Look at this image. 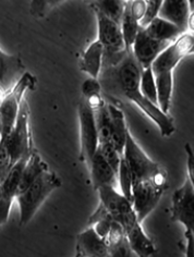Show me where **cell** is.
I'll list each match as a JSON object with an SVG mask.
<instances>
[{
    "instance_id": "34",
    "label": "cell",
    "mask_w": 194,
    "mask_h": 257,
    "mask_svg": "<svg viewBox=\"0 0 194 257\" xmlns=\"http://www.w3.org/2000/svg\"><path fill=\"white\" fill-rule=\"evenodd\" d=\"M192 35H193V45H192V48L190 50V55L194 54V34H192Z\"/></svg>"
},
{
    "instance_id": "14",
    "label": "cell",
    "mask_w": 194,
    "mask_h": 257,
    "mask_svg": "<svg viewBox=\"0 0 194 257\" xmlns=\"http://www.w3.org/2000/svg\"><path fill=\"white\" fill-rule=\"evenodd\" d=\"M75 257H109L108 242L88 227L76 236Z\"/></svg>"
},
{
    "instance_id": "2",
    "label": "cell",
    "mask_w": 194,
    "mask_h": 257,
    "mask_svg": "<svg viewBox=\"0 0 194 257\" xmlns=\"http://www.w3.org/2000/svg\"><path fill=\"white\" fill-rule=\"evenodd\" d=\"M29 107L25 101L22 102L20 113L14 130L2 141L0 145V162H2V180L21 159L30 158L32 155V137L30 128Z\"/></svg>"
},
{
    "instance_id": "5",
    "label": "cell",
    "mask_w": 194,
    "mask_h": 257,
    "mask_svg": "<svg viewBox=\"0 0 194 257\" xmlns=\"http://www.w3.org/2000/svg\"><path fill=\"white\" fill-rule=\"evenodd\" d=\"M36 80L31 73H24L19 80L14 88L9 92H6L2 98L0 105V136L2 141L7 139V137L14 130L17 120L20 113L22 106L23 96L28 89H32L35 86Z\"/></svg>"
},
{
    "instance_id": "28",
    "label": "cell",
    "mask_w": 194,
    "mask_h": 257,
    "mask_svg": "<svg viewBox=\"0 0 194 257\" xmlns=\"http://www.w3.org/2000/svg\"><path fill=\"white\" fill-rule=\"evenodd\" d=\"M163 0H147L145 15L140 21V28L146 29L155 19L158 18L160 9L163 7Z\"/></svg>"
},
{
    "instance_id": "21",
    "label": "cell",
    "mask_w": 194,
    "mask_h": 257,
    "mask_svg": "<svg viewBox=\"0 0 194 257\" xmlns=\"http://www.w3.org/2000/svg\"><path fill=\"white\" fill-rule=\"evenodd\" d=\"M146 34L155 41L174 43L183 35L176 25L168 22L161 18H156L155 20L144 29Z\"/></svg>"
},
{
    "instance_id": "19",
    "label": "cell",
    "mask_w": 194,
    "mask_h": 257,
    "mask_svg": "<svg viewBox=\"0 0 194 257\" xmlns=\"http://www.w3.org/2000/svg\"><path fill=\"white\" fill-rule=\"evenodd\" d=\"M107 242L109 245V257H139L129 243L124 228L118 222H114Z\"/></svg>"
},
{
    "instance_id": "8",
    "label": "cell",
    "mask_w": 194,
    "mask_h": 257,
    "mask_svg": "<svg viewBox=\"0 0 194 257\" xmlns=\"http://www.w3.org/2000/svg\"><path fill=\"white\" fill-rule=\"evenodd\" d=\"M170 211L171 220L180 222L194 237V188L187 179L172 194Z\"/></svg>"
},
{
    "instance_id": "17",
    "label": "cell",
    "mask_w": 194,
    "mask_h": 257,
    "mask_svg": "<svg viewBox=\"0 0 194 257\" xmlns=\"http://www.w3.org/2000/svg\"><path fill=\"white\" fill-rule=\"evenodd\" d=\"M107 109L111 117V126H112V144L115 149L118 151L121 156H124L125 147L127 143V138L129 133V128L127 126L126 117L118 107L115 105L108 104Z\"/></svg>"
},
{
    "instance_id": "30",
    "label": "cell",
    "mask_w": 194,
    "mask_h": 257,
    "mask_svg": "<svg viewBox=\"0 0 194 257\" xmlns=\"http://www.w3.org/2000/svg\"><path fill=\"white\" fill-rule=\"evenodd\" d=\"M184 151L186 154V168H187V180L194 188V151L192 146L186 143L184 145Z\"/></svg>"
},
{
    "instance_id": "12",
    "label": "cell",
    "mask_w": 194,
    "mask_h": 257,
    "mask_svg": "<svg viewBox=\"0 0 194 257\" xmlns=\"http://www.w3.org/2000/svg\"><path fill=\"white\" fill-rule=\"evenodd\" d=\"M94 11L97 25H99V41L103 44L105 51H108L111 55H118L121 53L128 54L121 24L113 21L99 10L94 9Z\"/></svg>"
},
{
    "instance_id": "25",
    "label": "cell",
    "mask_w": 194,
    "mask_h": 257,
    "mask_svg": "<svg viewBox=\"0 0 194 257\" xmlns=\"http://www.w3.org/2000/svg\"><path fill=\"white\" fill-rule=\"evenodd\" d=\"M140 89L141 93L143 94L147 99H150L154 104L158 105V91L156 80H155V75L152 68L145 69L142 71Z\"/></svg>"
},
{
    "instance_id": "4",
    "label": "cell",
    "mask_w": 194,
    "mask_h": 257,
    "mask_svg": "<svg viewBox=\"0 0 194 257\" xmlns=\"http://www.w3.org/2000/svg\"><path fill=\"white\" fill-rule=\"evenodd\" d=\"M61 186V180L55 172L45 171L36 181L20 195L17 201L20 210V224L25 226L33 219L34 215L55 190Z\"/></svg>"
},
{
    "instance_id": "15",
    "label": "cell",
    "mask_w": 194,
    "mask_h": 257,
    "mask_svg": "<svg viewBox=\"0 0 194 257\" xmlns=\"http://www.w3.org/2000/svg\"><path fill=\"white\" fill-rule=\"evenodd\" d=\"M189 15V2L186 0H165L158 17L176 25L183 34H186Z\"/></svg>"
},
{
    "instance_id": "18",
    "label": "cell",
    "mask_w": 194,
    "mask_h": 257,
    "mask_svg": "<svg viewBox=\"0 0 194 257\" xmlns=\"http://www.w3.org/2000/svg\"><path fill=\"white\" fill-rule=\"evenodd\" d=\"M104 54L105 48L100 41L92 43L85 49L81 57L80 69L83 72L87 73L90 78L97 79L102 69V62Z\"/></svg>"
},
{
    "instance_id": "27",
    "label": "cell",
    "mask_w": 194,
    "mask_h": 257,
    "mask_svg": "<svg viewBox=\"0 0 194 257\" xmlns=\"http://www.w3.org/2000/svg\"><path fill=\"white\" fill-rule=\"evenodd\" d=\"M99 152L102 154L103 157L107 160L109 165L113 167L114 170L117 172V175H118L122 156L118 153V151L115 149V146L112 143L100 144Z\"/></svg>"
},
{
    "instance_id": "20",
    "label": "cell",
    "mask_w": 194,
    "mask_h": 257,
    "mask_svg": "<svg viewBox=\"0 0 194 257\" xmlns=\"http://www.w3.org/2000/svg\"><path fill=\"white\" fill-rule=\"evenodd\" d=\"M126 235L132 249L134 250V253L139 257H151L156 252V247H155L154 242L145 233L141 223L134 226L130 230H128Z\"/></svg>"
},
{
    "instance_id": "6",
    "label": "cell",
    "mask_w": 194,
    "mask_h": 257,
    "mask_svg": "<svg viewBox=\"0 0 194 257\" xmlns=\"http://www.w3.org/2000/svg\"><path fill=\"white\" fill-rule=\"evenodd\" d=\"M99 195L100 204L112 216L113 219L124 228L125 232L141 223L133 208L132 202L117 192L115 186H103L99 190Z\"/></svg>"
},
{
    "instance_id": "9",
    "label": "cell",
    "mask_w": 194,
    "mask_h": 257,
    "mask_svg": "<svg viewBox=\"0 0 194 257\" xmlns=\"http://www.w3.org/2000/svg\"><path fill=\"white\" fill-rule=\"evenodd\" d=\"M166 189L167 186L152 181L140 182L133 185L132 205L141 223L157 206Z\"/></svg>"
},
{
    "instance_id": "7",
    "label": "cell",
    "mask_w": 194,
    "mask_h": 257,
    "mask_svg": "<svg viewBox=\"0 0 194 257\" xmlns=\"http://www.w3.org/2000/svg\"><path fill=\"white\" fill-rule=\"evenodd\" d=\"M80 123L81 160L88 165L96 155L100 146L99 127H97L96 114L86 100H82L77 109Z\"/></svg>"
},
{
    "instance_id": "11",
    "label": "cell",
    "mask_w": 194,
    "mask_h": 257,
    "mask_svg": "<svg viewBox=\"0 0 194 257\" xmlns=\"http://www.w3.org/2000/svg\"><path fill=\"white\" fill-rule=\"evenodd\" d=\"M29 158L21 159L18 162L4 180L0 185V222L6 223L9 219L12 202L17 198L20 189L22 175Z\"/></svg>"
},
{
    "instance_id": "16",
    "label": "cell",
    "mask_w": 194,
    "mask_h": 257,
    "mask_svg": "<svg viewBox=\"0 0 194 257\" xmlns=\"http://www.w3.org/2000/svg\"><path fill=\"white\" fill-rule=\"evenodd\" d=\"M88 169L94 190L99 191L103 186L107 185L114 186L115 180L118 176L117 172L114 170L113 167L109 165L99 151L88 165Z\"/></svg>"
},
{
    "instance_id": "31",
    "label": "cell",
    "mask_w": 194,
    "mask_h": 257,
    "mask_svg": "<svg viewBox=\"0 0 194 257\" xmlns=\"http://www.w3.org/2000/svg\"><path fill=\"white\" fill-rule=\"evenodd\" d=\"M129 7H130L131 14L133 17L140 22L143 19L146 10V2L145 0H134V2H128Z\"/></svg>"
},
{
    "instance_id": "24",
    "label": "cell",
    "mask_w": 194,
    "mask_h": 257,
    "mask_svg": "<svg viewBox=\"0 0 194 257\" xmlns=\"http://www.w3.org/2000/svg\"><path fill=\"white\" fill-rule=\"evenodd\" d=\"M126 3L127 2H121V0H104V2L94 3L92 8L99 10L103 15L112 19L113 21L121 24L126 8Z\"/></svg>"
},
{
    "instance_id": "33",
    "label": "cell",
    "mask_w": 194,
    "mask_h": 257,
    "mask_svg": "<svg viewBox=\"0 0 194 257\" xmlns=\"http://www.w3.org/2000/svg\"><path fill=\"white\" fill-rule=\"evenodd\" d=\"M190 7V15H189V22H187V31L190 34H194V0L189 2Z\"/></svg>"
},
{
    "instance_id": "32",
    "label": "cell",
    "mask_w": 194,
    "mask_h": 257,
    "mask_svg": "<svg viewBox=\"0 0 194 257\" xmlns=\"http://www.w3.org/2000/svg\"><path fill=\"white\" fill-rule=\"evenodd\" d=\"M185 240H186V246H185V255L184 257H194V237L191 232L185 231Z\"/></svg>"
},
{
    "instance_id": "22",
    "label": "cell",
    "mask_w": 194,
    "mask_h": 257,
    "mask_svg": "<svg viewBox=\"0 0 194 257\" xmlns=\"http://www.w3.org/2000/svg\"><path fill=\"white\" fill-rule=\"evenodd\" d=\"M47 170H48V167L46 163H45L42 159V157L40 156V154L36 152L32 153V155L30 156L27 166H25L24 171H23L20 189H19L18 195H20L21 193H23L28 188H30V186L33 184L45 171Z\"/></svg>"
},
{
    "instance_id": "10",
    "label": "cell",
    "mask_w": 194,
    "mask_h": 257,
    "mask_svg": "<svg viewBox=\"0 0 194 257\" xmlns=\"http://www.w3.org/2000/svg\"><path fill=\"white\" fill-rule=\"evenodd\" d=\"M124 94L127 99L137 105L140 108V110L143 111L159 127L161 136L165 138H169L172 136L174 131H176V126H174V122L169 113L164 112L158 105L147 99L141 93L140 87H135L130 89V91L124 92Z\"/></svg>"
},
{
    "instance_id": "23",
    "label": "cell",
    "mask_w": 194,
    "mask_h": 257,
    "mask_svg": "<svg viewBox=\"0 0 194 257\" xmlns=\"http://www.w3.org/2000/svg\"><path fill=\"white\" fill-rule=\"evenodd\" d=\"M121 30L125 38L127 53L132 54L133 45L135 43V40H137V36L140 31V22L131 14V10H130V7H129L128 2L126 3L124 17H122Z\"/></svg>"
},
{
    "instance_id": "26",
    "label": "cell",
    "mask_w": 194,
    "mask_h": 257,
    "mask_svg": "<svg viewBox=\"0 0 194 257\" xmlns=\"http://www.w3.org/2000/svg\"><path fill=\"white\" fill-rule=\"evenodd\" d=\"M118 178H119V184H120V190L121 194L125 197H127L129 201L132 202V190H133V177L130 168L126 162V159L122 156L121 164L119 167V172H118Z\"/></svg>"
},
{
    "instance_id": "29",
    "label": "cell",
    "mask_w": 194,
    "mask_h": 257,
    "mask_svg": "<svg viewBox=\"0 0 194 257\" xmlns=\"http://www.w3.org/2000/svg\"><path fill=\"white\" fill-rule=\"evenodd\" d=\"M101 84L100 82L96 79L89 78L84 81L82 84V94H83V99L88 100L90 98L95 97V96L101 95Z\"/></svg>"
},
{
    "instance_id": "1",
    "label": "cell",
    "mask_w": 194,
    "mask_h": 257,
    "mask_svg": "<svg viewBox=\"0 0 194 257\" xmlns=\"http://www.w3.org/2000/svg\"><path fill=\"white\" fill-rule=\"evenodd\" d=\"M192 45L193 35L190 33L183 34L179 40L166 48L152 66L158 91V106L166 113L169 112L170 109L173 89V70L186 55H190Z\"/></svg>"
},
{
    "instance_id": "13",
    "label": "cell",
    "mask_w": 194,
    "mask_h": 257,
    "mask_svg": "<svg viewBox=\"0 0 194 257\" xmlns=\"http://www.w3.org/2000/svg\"><path fill=\"white\" fill-rule=\"evenodd\" d=\"M172 43L155 41L146 34L144 29L140 28L137 40L133 45L132 54L142 70L152 68L154 61Z\"/></svg>"
},
{
    "instance_id": "3",
    "label": "cell",
    "mask_w": 194,
    "mask_h": 257,
    "mask_svg": "<svg viewBox=\"0 0 194 257\" xmlns=\"http://www.w3.org/2000/svg\"><path fill=\"white\" fill-rule=\"evenodd\" d=\"M124 158L131 170L133 185L140 182L152 181L167 186V172L159 164L153 162L133 139L130 131L128 133Z\"/></svg>"
}]
</instances>
